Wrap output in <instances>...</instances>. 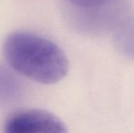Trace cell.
<instances>
[{"label":"cell","mask_w":134,"mask_h":133,"mask_svg":"<svg viewBox=\"0 0 134 133\" xmlns=\"http://www.w3.org/2000/svg\"><path fill=\"white\" fill-rule=\"evenodd\" d=\"M66 5L80 9H99L122 4L126 0H64Z\"/></svg>","instance_id":"5b68a950"},{"label":"cell","mask_w":134,"mask_h":133,"mask_svg":"<svg viewBox=\"0 0 134 133\" xmlns=\"http://www.w3.org/2000/svg\"><path fill=\"white\" fill-rule=\"evenodd\" d=\"M2 53L13 71L41 84H56L68 71V60L60 47L35 33H10L3 42Z\"/></svg>","instance_id":"6da1fadb"},{"label":"cell","mask_w":134,"mask_h":133,"mask_svg":"<svg viewBox=\"0 0 134 133\" xmlns=\"http://www.w3.org/2000/svg\"><path fill=\"white\" fill-rule=\"evenodd\" d=\"M114 43L119 52L134 60V15L127 16L115 29Z\"/></svg>","instance_id":"277c9868"},{"label":"cell","mask_w":134,"mask_h":133,"mask_svg":"<svg viewBox=\"0 0 134 133\" xmlns=\"http://www.w3.org/2000/svg\"><path fill=\"white\" fill-rule=\"evenodd\" d=\"M14 71L0 64V107L16 105L23 98L24 88Z\"/></svg>","instance_id":"3957f363"},{"label":"cell","mask_w":134,"mask_h":133,"mask_svg":"<svg viewBox=\"0 0 134 133\" xmlns=\"http://www.w3.org/2000/svg\"><path fill=\"white\" fill-rule=\"evenodd\" d=\"M64 123L53 114L38 109L21 110L7 119L4 133H67Z\"/></svg>","instance_id":"7a4b0ae2"}]
</instances>
